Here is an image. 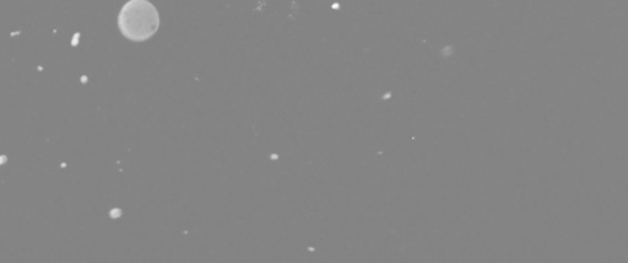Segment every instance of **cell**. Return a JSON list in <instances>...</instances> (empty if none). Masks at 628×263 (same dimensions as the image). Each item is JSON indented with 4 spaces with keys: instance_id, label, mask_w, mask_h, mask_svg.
I'll return each mask as SVG.
<instances>
[{
    "instance_id": "obj_1",
    "label": "cell",
    "mask_w": 628,
    "mask_h": 263,
    "mask_svg": "<svg viewBox=\"0 0 628 263\" xmlns=\"http://www.w3.org/2000/svg\"><path fill=\"white\" fill-rule=\"evenodd\" d=\"M159 26V15L148 2L134 0L122 9L119 15V28L128 39L143 41L149 39Z\"/></svg>"
}]
</instances>
